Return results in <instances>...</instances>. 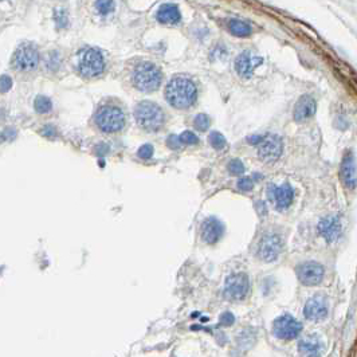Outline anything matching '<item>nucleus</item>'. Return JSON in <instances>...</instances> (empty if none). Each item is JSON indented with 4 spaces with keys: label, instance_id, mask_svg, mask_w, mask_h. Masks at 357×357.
Listing matches in <instances>:
<instances>
[{
    "label": "nucleus",
    "instance_id": "obj_32",
    "mask_svg": "<svg viewBox=\"0 0 357 357\" xmlns=\"http://www.w3.org/2000/svg\"><path fill=\"white\" fill-rule=\"evenodd\" d=\"M0 87H2V91H3V93H7V91L12 87V79L6 74L2 75V79H0Z\"/></svg>",
    "mask_w": 357,
    "mask_h": 357
},
{
    "label": "nucleus",
    "instance_id": "obj_21",
    "mask_svg": "<svg viewBox=\"0 0 357 357\" xmlns=\"http://www.w3.org/2000/svg\"><path fill=\"white\" fill-rule=\"evenodd\" d=\"M227 30L230 31V34L235 35V37L246 38L251 35L252 27L241 19H230L227 22Z\"/></svg>",
    "mask_w": 357,
    "mask_h": 357
},
{
    "label": "nucleus",
    "instance_id": "obj_9",
    "mask_svg": "<svg viewBox=\"0 0 357 357\" xmlns=\"http://www.w3.org/2000/svg\"><path fill=\"white\" fill-rule=\"evenodd\" d=\"M301 331H302L301 322L290 314L278 317L273 323V333L275 337L281 340H293L300 336Z\"/></svg>",
    "mask_w": 357,
    "mask_h": 357
},
{
    "label": "nucleus",
    "instance_id": "obj_16",
    "mask_svg": "<svg viewBox=\"0 0 357 357\" xmlns=\"http://www.w3.org/2000/svg\"><path fill=\"white\" fill-rule=\"evenodd\" d=\"M269 195L271 200L274 202L275 207L278 210H286L293 203L294 189L293 187L287 183L282 185H270L269 188Z\"/></svg>",
    "mask_w": 357,
    "mask_h": 357
},
{
    "label": "nucleus",
    "instance_id": "obj_26",
    "mask_svg": "<svg viewBox=\"0 0 357 357\" xmlns=\"http://www.w3.org/2000/svg\"><path fill=\"white\" fill-rule=\"evenodd\" d=\"M208 141H210V144L215 148V149H223V148L225 147L224 136L220 135L219 132L211 133L210 137H208Z\"/></svg>",
    "mask_w": 357,
    "mask_h": 357
},
{
    "label": "nucleus",
    "instance_id": "obj_4",
    "mask_svg": "<svg viewBox=\"0 0 357 357\" xmlns=\"http://www.w3.org/2000/svg\"><path fill=\"white\" fill-rule=\"evenodd\" d=\"M135 118L143 129L156 132L164 125L166 114L157 104L152 101H143L136 105Z\"/></svg>",
    "mask_w": 357,
    "mask_h": 357
},
{
    "label": "nucleus",
    "instance_id": "obj_6",
    "mask_svg": "<svg viewBox=\"0 0 357 357\" xmlns=\"http://www.w3.org/2000/svg\"><path fill=\"white\" fill-rule=\"evenodd\" d=\"M41 55L38 47L31 42H23L16 47L15 53L12 55L11 66L18 73L28 74L35 72L39 66Z\"/></svg>",
    "mask_w": 357,
    "mask_h": 357
},
{
    "label": "nucleus",
    "instance_id": "obj_28",
    "mask_svg": "<svg viewBox=\"0 0 357 357\" xmlns=\"http://www.w3.org/2000/svg\"><path fill=\"white\" fill-rule=\"evenodd\" d=\"M46 66L50 70H56L59 68V54L56 51H53V53H49L47 58H46Z\"/></svg>",
    "mask_w": 357,
    "mask_h": 357
},
{
    "label": "nucleus",
    "instance_id": "obj_24",
    "mask_svg": "<svg viewBox=\"0 0 357 357\" xmlns=\"http://www.w3.org/2000/svg\"><path fill=\"white\" fill-rule=\"evenodd\" d=\"M34 108L38 113L45 114V113H49L50 110L53 109V102H51V100H50L49 97H45V95H38V97L35 98Z\"/></svg>",
    "mask_w": 357,
    "mask_h": 357
},
{
    "label": "nucleus",
    "instance_id": "obj_8",
    "mask_svg": "<svg viewBox=\"0 0 357 357\" xmlns=\"http://www.w3.org/2000/svg\"><path fill=\"white\" fill-rule=\"evenodd\" d=\"M298 281L305 286H317L323 281L325 269L321 263L308 261L296 267Z\"/></svg>",
    "mask_w": 357,
    "mask_h": 357
},
{
    "label": "nucleus",
    "instance_id": "obj_1",
    "mask_svg": "<svg viewBox=\"0 0 357 357\" xmlns=\"http://www.w3.org/2000/svg\"><path fill=\"white\" fill-rule=\"evenodd\" d=\"M168 104L176 109H188L195 104L198 89L191 78L185 75H175L166 87Z\"/></svg>",
    "mask_w": 357,
    "mask_h": 357
},
{
    "label": "nucleus",
    "instance_id": "obj_5",
    "mask_svg": "<svg viewBox=\"0 0 357 357\" xmlns=\"http://www.w3.org/2000/svg\"><path fill=\"white\" fill-rule=\"evenodd\" d=\"M94 121L97 128L104 133L112 135L117 133L124 128L125 125V114L120 106L113 105V104H106L98 108Z\"/></svg>",
    "mask_w": 357,
    "mask_h": 357
},
{
    "label": "nucleus",
    "instance_id": "obj_12",
    "mask_svg": "<svg viewBox=\"0 0 357 357\" xmlns=\"http://www.w3.org/2000/svg\"><path fill=\"white\" fill-rule=\"evenodd\" d=\"M328 313H329V302L325 296L317 294L305 304L304 316L309 321H314V322L322 321L327 318Z\"/></svg>",
    "mask_w": 357,
    "mask_h": 357
},
{
    "label": "nucleus",
    "instance_id": "obj_30",
    "mask_svg": "<svg viewBox=\"0 0 357 357\" xmlns=\"http://www.w3.org/2000/svg\"><path fill=\"white\" fill-rule=\"evenodd\" d=\"M238 188L241 191H251L252 188H254V181H252L251 177H242L238 181Z\"/></svg>",
    "mask_w": 357,
    "mask_h": 357
},
{
    "label": "nucleus",
    "instance_id": "obj_11",
    "mask_svg": "<svg viewBox=\"0 0 357 357\" xmlns=\"http://www.w3.org/2000/svg\"><path fill=\"white\" fill-rule=\"evenodd\" d=\"M282 150H283V144L278 136L267 135L258 144V154L263 161L273 163L277 161L281 157Z\"/></svg>",
    "mask_w": 357,
    "mask_h": 357
},
{
    "label": "nucleus",
    "instance_id": "obj_17",
    "mask_svg": "<svg viewBox=\"0 0 357 357\" xmlns=\"http://www.w3.org/2000/svg\"><path fill=\"white\" fill-rule=\"evenodd\" d=\"M317 110L316 100L309 95V94H304L298 98L297 104L294 106L293 117L297 122H305V121L310 120Z\"/></svg>",
    "mask_w": 357,
    "mask_h": 357
},
{
    "label": "nucleus",
    "instance_id": "obj_2",
    "mask_svg": "<svg viewBox=\"0 0 357 357\" xmlns=\"http://www.w3.org/2000/svg\"><path fill=\"white\" fill-rule=\"evenodd\" d=\"M132 83L137 90L143 93H152L160 87L163 82L161 70L152 62L140 60L135 64L131 75Z\"/></svg>",
    "mask_w": 357,
    "mask_h": 357
},
{
    "label": "nucleus",
    "instance_id": "obj_25",
    "mask_svg": "<svg viewBox=\"0 0 357 357\" xmlns=\"http://www.w3.org/2000/svg\"><path fill=\"white\" fill-rule=\"evenodd\" d=\"M210 124H211V120H210V117L207 116V114H198V116L195 117V120H193L195 128L200 132L207 131V129L210 128Z\"/></svg>",
    "mask_w": 357,
    "mask_h": 357
},
{
    "label": "nucleus",
    "instance_id": "obj_22",
    "mask_svg": "<svg viewBox=\"0 0 357 357\" xmlns=\"http://www.w3.org/2000/svg\"><path fill=\"white\" fill-rule=\"evenodd\" d=\"M53 20L58 30H63L69 26V14L64 8H55L53 12Z\"/></svg>",
    "mask_w": 357,
    "mask_h": 357
},
{
    "label": "nucleus",
    "instance_id": "obj_18",
    "mask_svg": "<svg viewBox=\"0 0 357 357\" xmlns=\"http://www.w3.org/2000/svg\"><path fill=\"white\" fill-rule=\"evenodd\" d=\"M224 227L216 218H207L202 224V239L204 243L214 244L222 238Z\"/></svg>",
    "mask_w": 357,
    "mask_h": 357
},
{
    "label": "nucleus",
    "instance_id": "obj_33",
    "mask_svg": "<svg viewBox=\"0 0 357 357\" xmlns=\"http://www.w3.org/2000/svg\"><path fill=\"white\" fill-rule=\"evenodd\" d=\"M167 143H168V147L172 148V149H177V148L181 147V141H180V137L179 136H169L168 140H167Z\"/></svg>",
    "mask_w": 357,
    "mask_h": 357
},
{
    "label": "nucleus",
    "instance_id": "obj_27",
    "mask_svg": "<svg viewBox=\"0 0 357 357\" xmlns=\"http://www.w3.org/2000/svg\"><path fill=\"white\" fill-rule=\"evenodd\" d=\"M179 137H180L181 144H184V145H196V144L199 143L198 136H196L195 133H192L191 131L183 132Z\"/></svg>",
    "mask_w": 357,
    "mask_h": 357
},
{
    "label": "nucleus",
    "instance_id": "obj_20",
    "mask_svg": "<svg viewBox=\"0 0 357 357\" xmlns=\"http://www.w3.org/2000/svg\"><path fill=\"white\" fill-rule=\"evenodd\" d=\"M323 349V342L321 341L319 336L309 335L301 338L298 342V350L302 354H319V352Z\"/></svg>",
    "mask_w": 357,
    "mask_h": 357
},
{
    "label": "nucleus",
    "instance_id": "obj_14",
    "mask_svg": "<svg viewBox=\"0 0 357 357\" xmlns=\"http://www.w3.org/2000/svg\"><path fill=\"white\" fill-rule=\"evenodd\" d=\"M263 59L261 56L252 54L251 51H243L242 54L238 55L235 59V70H237L238 75L244 79L251 78L258 66H261Z\"/></svg>",
    "mask_w": 357,
    "mask_h": 357
},
{
    "label": "nucleus",
    "instance_id": "obj_19",
    "mask_svg": "<svg viewBox=\"0 0 357 357\" xmlns=\"http://www.w3.org/2000/svg\"><path fill=\"white\" fill-rule=\"evenodd\" d=\"M156 19L161 24H177L181 22V12L175 3H164L158 7Z\"/></svg>",
    "mask_w": 357,
    "mask_h": 357
},
{
    "label": "nucleus",
    "instance_id": "obj_31",
    "mask_svg": "<svg viewBox=\"0 0 357 357\" xmlns=\"http://www.w3.org/2000/svg\"><path fill=\"white\" fill-rule=\"evenodd\" d=\"M137 154H139L140 158H144V160L150 158L152 157V154H153V147H152L150 144H145V145H143V147L137 150Z\"/></svg>",
    "mask_w": 357,
    "mask_h": 357
},
{
    "label": "nucleus",
    "instance_id": "obj_13",
    "mask_svg": "<svg viewBox=\"0 0 357 357\" xmlns=\"http://www.w3.org/2000/svg\"><path fill=\"white\" fill-rule=\"evenodd\" d=\"M340 179L344 187L354 189L357 185V164L352 152H346L340 166Z\"/></svg>",
    "mask_w": 357,
    "mask_h": 357
},
{
    "label": "nucleus",
    "instance_id": "obj_3",
    "mask_svg": "<svg viewBox=\"0 0 357 357\" xmlns=\"http://www.w3.org/2000/svg\"><path fill=\"white\" fill-rule=\"evenodd\" d=\"M75 68L83 78H95L105 70V59L98 49L83 47L77 54Z\"/></svg>",
    "mask_w": 357,
    "mask_h": 357
},
{
    "label": "nucleus",
    "instance_id": "obj_15",
    "mask_svg": "<svg viewBox=\"0 0 357 357\" xmlns=\"http://www.w3.org/2000/svg\"><path fill=\"white\" fill-rule=\"evenodd\" d=\"M318 233L328 243H333L337 241L342 233L341 219L336 215H328L319 220Z\"/></svg>",
    "mask_w": 357,
    "mask_h": 357
},
{
    "label": "nucleus",
    "instance_id": "obj_7",
    "mask_svg": "<svg viewBox=\"0 0 357 357\" xmlns=\"http://www.w3.org/2000/svg\"><path fill=\"white\" fill-rule=\"evenodd\" d=\"M283 250V241L279 234L267 233L261 238L258 243V255L265 262H273Z\"/></svg>",
    "mask_w": 357,
    "mask_h": 357
},
{
    "label": "nucleus",
    "instance_id": "obj_29",
    "mask_svg": "<svg viewBox=\"0 0 357 357\" xmlns=\"http://www.w3.org/2000/svg\"><path fill=\"white\" fill-rule=\"evenodd\" d=\"M229 171L231 175H235V176L242 175V173L244 172L243 163H242L241 160H231V161L229 163Z\"/></svg>",
    "mask_w": 357,
    "mask_h": 357
},
{
    "label": "nucleus",
    "instance_id": "obj_34",
    "mask_svg": "<svg viewBox=\"0 0 357 357\" xmlns=\"http://www.w3.org/2000/svg\"><path fill=\"white\" fill-rule=\"evenodd\" d=\"M234 321H235V317L231 314V313H223L222 317H220V322L224 323L225 327H230V325H233Z\"/></svg>",
    "mask_w": 357,
    "mask_h": 357
},
{
    "label": "nucleus",
    "instance_id": "obj_10",
    "mask_svg": "<svg viewBox=\"0 0 357 357\" xmlns=\"http://www.w3.org/2000/svg\"><path fill=\"white\" fill-rule=\"evenodd\" d=\"M250 290V281L247 274L244 273H237L230 275L224 285L225 297L233 301H241L246 298Z\"/></svg>",
    "mask_w": 357,
    "mask_h": 357
},
{
    "label": "nucleus",
    "instance_id": "obj_23",
    "mask_svg": "<svg viewBox=\"0 0 357 357\" xmlns=\"http://www.w3.org/2000/svg\"><path fill=\"white\" fill-rule=\"evenodd\" d=\"M114 7H116L114 0H95V3H94V8H95L97 14L102 16L112 14L114 11Z\"/></svg>",
    "mask_w": 357,
    "mask_h": 357
}]
</instances>
